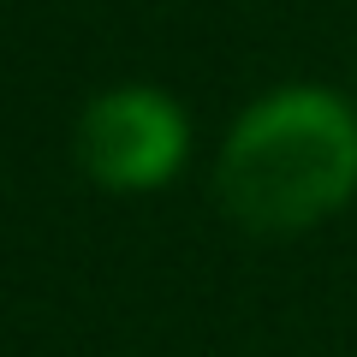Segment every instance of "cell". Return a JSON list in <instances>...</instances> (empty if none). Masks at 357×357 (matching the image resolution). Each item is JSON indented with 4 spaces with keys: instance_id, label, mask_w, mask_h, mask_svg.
<instances>
[{
    "instance_id": "obj_1",
    "label": "cell",
    "mask_w": 357,
    "mask_h": 357,
    "mask_svg": "<svg viewBox=\"0 0 357 357\" xmlns=\"http://www.w3.org/2000/svg\"><path fill=\"white\" fill-rule=\"evenodd\" d=\"M220 215L250 238H298L357 197V107L328 84H280L227 126Z\"/></svg>"
},
{
    "instance_id": "obj_2",
    "label": "cell",
    "mask_w": 357,
    "mask_h": 357,
    "mask_svg": "<svg viewBox=\"0 0 357 357\" xmlns=\"http://www.w3.org/2000/svg\"><path fill=\"white\" fill-rule=\"evenodd\" d=\"M72 155L96 191L149 197L191 167V119L155 84H107L77 107Z\"/></svg>"
}]
</instances>
